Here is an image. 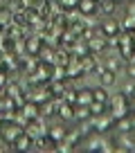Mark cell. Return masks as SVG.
<instances>
[{
    "mask_svg": "<svg viewBox=\"0 0 135 153\" xmlns=\"http://www.w3.org/2000/svg\"><path fill=\"white\" fill-rule=\"evenodd\" d=\"M99 2L97 0H79V11L81 14H97Z\"/></svg>",
    "mask_w": 135,
    "mask_h": 153,
    "instance_id": "obj_1",
    "label": "cell"
},
{
    "mask_svg": "<svg viewBox=\"0 0 135 153\" xmlns=\"http://www.w3.org/2000/svg\"><path fill=\"white\" fill-rule=\"evenodd\" d=\"M99 72H101V86H104V88H108V86L115 83V72H113V70H108V68H106V70H101V68H99Z\"/></svg>",
    "mask_w": 135,
    "mask_h": 153,
    "instance_id": "obj_2",
    "label": "cell"
},
{
    "mask_svg": "<svg viewBox=\"0 0 135 153\" xmlns=\"http://www.w3.org/2000/svg\"><path fill=\"white\" fill-rule=\"evenodd\" d=\"M92 101H95L92 90H81V92L77 95V104H79V106H90Z\"/></svg>",
    "mask_w": 135,
    "mask_h": 153,
    "instance_id": "obj_3",
    "label": "cell"
},
{
    "mask_svg": "<svg viewBox=\"0 0 135 153\" xmlns=\"http://www.w3.org/2000/svg\"><path fill=\"white\" fill-rule=\"evenodd\" d=\"M92 126H95L99 133H104L106 128H111V122H108V117H97V120H92Z\"/></svg>",
    "mask_w": 135,
    "mask_h": 153,
    "instance_id": "obj_4",
    "label": "cell"
},
{
    "mask_svg": "<svg viewBox=\"0 0 135 153\" xmlns=\"http://www.w3.org/2000/svg\"><path fill=\"white\" fill-rule=\"evenodd\" d=\"M23 133L20 128H16V126H7L5 128V140H9V142H14V140H18V135Z\"/></svg>",
    "mask_w": 135,
    "mask_h": 153,
    "instance_id": "obj_5",
    "label": "cell"
},
{
    "mask_svg": "<svg viewBox=\"0 0 135 153\" xmlns=\"http://www.w3.org/2000/svg\"><path fill=\"white\" fill-rule=\"evenodd\" d=\"M117 34V23L115 20H106L104 23V36H115Z\"/></svg>",
    "mask_w": 135,
    "mask_h": 153,
    "instance_id": "obj_6",
    "label": "cell"
},
{
    "mask_svg": "<svg viewBox=\"0 0 135 153\" xmlns=\"http://www.w3.org/2000/svg\"><path fill=\"white\" fill-rule=\"evenodd\" d=\"M92 97H95V101H104V104L108 101L106 92H104V86H101V88H97V90H92Z\"/></svg>",
    "mask_w": 135,
    "mask_h": 153,
    "instance_id": "obj_7",
    "label": "cell"
},
{
    "mask_svg": "<svg viewBox=\"0 0 135 153\" xmlns=\"http://www.w3.org/2000/svg\"><path fill=\"white\" fill-rule=\"evenodd\" d=\"M117 128H119V131H131V128H133V122H128L126 117H119V122H117Z\"/></svg>",
    "mask_w": 135,
    "mask_h": 153,
    "instance_id": "obj_8",
    "label": "cell"
},
{
    "mask_svg": "<svg viewBox=\"0 0 135 153\" xmlns=\"http://www.w3.org/2000/svg\"><path fill=\"white\" fill-rule=\"evenodd\" d=\"M50 135H52V140H54V142H59V140H63V135H65V133H63V128H61V126H56V128H52V131H50Z\"/></svg>",
    "mask_w": 135,
    "mask_h": 153,
    "instance_id": "obj_9",
    "label": "cell"
},
{
    "mask_svg": "<svg viewBox=\"0 0 135 153\" xmlns=\"http://www.w3.org/2000/svg\"><path fill=\"white\" fill-rule=\"evenodd\" d=\"M106 68H108V70H113V72L117 74V72H119V61H117V59H108Z\"/></svg>",
    "mask_w": 135,
    "mask_h": 153,
    "instance_id": "obj_10",
    "label": "cell"
},
{
    "mask_svg": "<svg viewBox=\"0 0 135 153\" xmlns=\"http://www.w3.org/2000/svg\"><path fill=\"white\" fill-rule=\"evenodd\" d=\"M124 95L128 97V99H131V97H135V83H128V86H124Z\"/></svg>",
    "mask_w": 135,
    "mask_h": 153,
    "instance_id": "obj_11",
    "label": "cell"
},
{
    "mask_svg": "<svg viewBox=\"0 0 135 153\" xmlns=\"http://www.w3.org/2000/svg\"><path fill=\"white\" fill-rule=\"evenodd\" d=\"M16 149H27V137L23 133L18 135V142H16Z\"/></svg>",
    "mask_w": 135,
    "mask_h": 153,
    "instance_id": "obj_12",
    "label": "cell"
},
{
    "mask_svg": "<svg viewBox=\"0 0 135 153\" xmlns=\"http://www.w3.org/2000/svg\"><path fill=\"white\" fill-rule=\"evenodd\" d=\"M126 74H128L131 79H135V63H131V68H126Z\"/></svg>",
    "mask_w": 135,
    "mask_h": 153,
    "instance_id": "obj_13",
    "label": "cell"
},
{
    "mask_svg": "<svg viewBox=\"0 0 135 153\" xmlns=\"http://www.w3.org/2000/svg\"><path fill=\"white\" fill-rule=\"evenodd\" d=\"M128 101H131V110H133V113H135V97H131Z\"/></svg>",
    "mask_w": 135,
    "mask_h": 153,
    "instance_id": "obj_14",
    "label": "cell"
},
{
    "mask_svg": "<svg viewBox=\"0 0 135 153\" xmlns=\"http://www.w3.org/2000/svg\"><path fill=\"white\" fill-rule=\"evenodd\" d=\"M131 9H133V11H131V14H133V16H135V2H133V5H131Z\"/></svg>",
    "mask_w": 135,
    "mask_h": 153,
    "instance_id": "obj_15",
    "label": "cell"
},
{
    "mask_svg": "<svg viewBox=\"0 0 135 153\" xmlns=\"http://www.w3.org/2000/svg\"><path fill=\"white\" fill-rule=\"evenodd\" d=\"M113 2H115V5H117V2H122V0H113Z\"/></svg>",
    "mask_w": 135,
    "mask_h": 153,
    "instance_id": "obj_16",
    "label": "cell"
},
{
    "mask_svg": "<svg viewBox=\"0 0 135 153\" xmlns=\"http://www.w3.org/2000/svg\"><path fill=\"white\" fill-rule=\"evenodd\" d=\"M97 2H99V0H97Z\"/></svg>",
    "mask_w": 135,
    "mask_h": 153,
    "instance_id": "obj_17",
    "label": "cell"
}]
</instances>
